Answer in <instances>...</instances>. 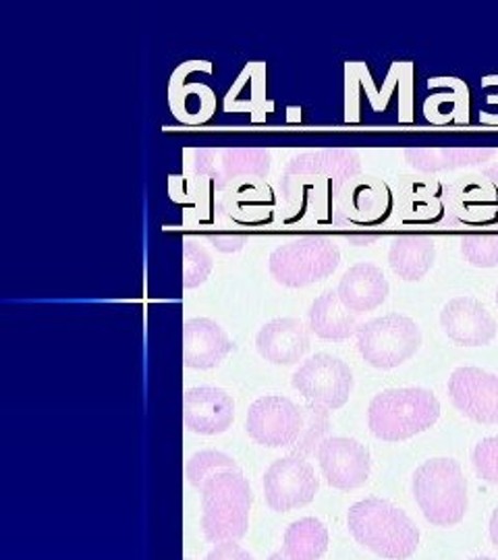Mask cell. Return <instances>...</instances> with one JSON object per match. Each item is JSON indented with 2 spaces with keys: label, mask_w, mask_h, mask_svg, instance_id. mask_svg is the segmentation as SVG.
Here are the masks:
<instances>
[{
  "label": "cell",
  "mask_w": 498,
  "mask_h": 560,
  "mask_svg": "<svg viewBox=\"0 0 498 560\" xmlns=\"http://www.w3.org/2000/svg\"><path fill=\"white\" fill-rule=\"evenodd\" d=\"M495 154L497 148H407L405 161L419 173H440L488 164Z\"/></svg>",
  "instance_id": "cell-19"
},
{
  "label": "cell",
  "mask_w": 498,
  "mask_h": 560,
  "mask_svg": "<svg viewBox=\"0 0 498 560\" xmlns=\"http://www.w3.org/2000/svg\"><path fill=\"white\" fill-rule=\"evenodd\" d=\"M449 397L476 423H498V376L479 368H458L449 378Z\"/></svg>",
  "instance_id": "cell-11"
},
{
  "label": "cell",
  "mask_w": 498,
  "mask_h": 560,
  "mask_svg": "<svg viewBox=\"0 0 498 560\" xmlns=\"http://www.w3.org/2000/svg\"><path fill=\"white\" fill-rule=\"evenodd\" d=\"M303 407L280 395H266L252 402L247 411V434L268 448L296 446L303 432Z\"/></svg>",
  "instance_id": "cell-8"
},
{
  "label": "cell",
  "mask_w": 498,
  "mask_h": 560,
  "mask_svg": "<svg viewBox=\"0 0 498 560\" xmlns=\"http://www.w3.org/2000/svg\"><path fill=\"white\" fill-rule=\"evenodd\" d=\"M268 560H289L287 559V557H285V555H282V552H275V555H273V557H270V559Z\"/></svg>",
  "instance_id": "cell-32"
},
{
  "label": "cell",
  "mask_w": 498,
  "mask_h": 560,
  "mask_svg": "<svg viewBox=\"0 0 498 560\" xmlns=\"http://www.w3.org/2000/svg\"><path fill=\"white\" fill-rule=\"evenodd\" d=\"M215 268L212 256L206 247L196 241L187 240L183 243V287L196 289L204 284Z\"/></svg>",
  "instance_id": "cell-25"
},
{
  "label": "cell",
  "mask_w": 498,
  "mask_h": 560,
  "mask_svg": "<svg viewBox=\"0 0 498 560\" xmlns=\"http://www.w3.org/2000/svg\"><path fill=\"white\" fill-rule=\"evenodd\" d=\"M419 347L421 330L418 324L407 316L389 314L359 326V353L372 368H398L405 361L412 360L418 353Z\"/></svg>",
  "instance_id": "cell-6"
},
{
  "label": "cell",
  "mask_w": 498,
  "mask_h": 560,
  "mask_svg": "<svg viewBox=\"0 0 498 560\" xmlns=\"http://www.w3.org/2000/svg\"><path fill=\"white\" fill-rule=\"evenodd\" d=\"M259 355L275 365H293L310 349V332L303 322L277 318L259 328L256 337Z\"/></svg>",
  "instance_id": "cell-16"
},
{
  "label": "cell",
  "mask_w": 498,
  "mask_h": 560,
  "mask_svg": "<svg viewBox=\"0 0 498 560\" xmlns=\"http://www.w3.org/2000/svg\"><path fill=\"white\" fill-rule=\"evenodd\" d=\"M224 469H240V465L233 457H229L220 451H199L192 459L187 460V467H185L187 480L198 490H201V486L212 476H217Z\"/></svg>",
  "instance_id": "cell-23"
},
{
  "label": "cell",
  "mask_w": 498,
  "mask_h": 560,
  "mask_svg": "<svg viewBox=\"0 0 498 560\" xmlns=\"http://www.w3.org/2000/svg\"><path fill=\"white\" fill-rule=\"evenodd\" d=\"M303 413H305V423H303V432L299 436L298 444L293 446V455H310L316 451V446H320L322 442L326 441L324 434L328 432V409L319 407L314 402H308L303 405Z\"/></svg>",
  "instance_id": "cell-24"
},
{
  "label": "cell",
  "mask_w": 498,
  "mask_h": 560,
  "mask_svg": "<svg viewBox=\"0 0 498 560\" xmlns=\"http://www.w3.org/2000/svg\"><path fill=\"white\" fill-rule=\"evenodd\" d=\"M461 254L476 268L498 266V235H467L461 240Z\"/></svg>",
  "instance_id": "cell-26"
},
{
  "label": "cell",
  "mask_w": 498,
  "mask_h": 560,
  "mask_svg": "<svg viewBox=\"0 0 498 560\" xmlns=\"http://www.w3.org/2000/svg\"><path fill=\"white\" fill-rule=\"evenodd\" d=\"M361 171V159L356 150L349 148H324L308 150L287 162L285 175H319L335 183L351 179Z\"/></svg>",
  "instance_id": "cell-18"
},
{
  "label": "cell",
  "mask_w": 498,
  "mask_h": 560,
  "mask_svg": "<svg viewBox=\"0 0 498 560\" xmlns=\"http://www.w3.org/2000/svg\"><path fill=\"white\" fill-rule=\"evenodd\" d=\"M472 560H497V559H490V557H479V559H472Z\"/></svg>",
  "instance_id": "cell-33"
},
{
  "label": "cell",
  "mask_w": 498,
  "mask_h": 560,
  "mask_svg": "<svg viewBox=\"0 0 498 560\" xmlns=\"http://www.w3.org/2000/svg\"><path fill=\"white\" fill-rule=\"evenodd\" d=\"M351 536L384 560H407L419 548V529L393 502L359 501L347 513Z\"/></svg>",
  "instance_id": "cell-1"
},
{
  "label": "cell",
  "mask_w": 498,
  "mask_h": 560,
  "mask_svg": "<svg viewBox=\"0 0 498 560\" xmlns=\"http://www.w3.org/2000/svg\"><path fill=\"white\" fill-rule=\"evenodd\" d=\"M254 494L240 469H224L201 486V529L212 544L238 541L247 534Z\"/></svg>",
  "instance_id": "cell-3"
},
{
  "label": "cell",
  "mask_w": 498,
  "mask_h": 560,
  "mask_svg": "<svg viewBox=\"0 0 498 560\" xmlns=\"http://www.w3.org/2000/svg\"><path fill=\"white\" fill-rule=\"evenodd\" d=\"M312 332L324 340H345L358 335V314H354L337 291H324L308 312Z\"/></svg>",
  "instance_id": "cell-20"
},
{
  "label": "cell",
  "mask_w": 498,
  "mask_h": 560,
  "mask_svg": "<svg viewBox=\"0 0 498 560\" xmlns=\"http://www.w3.org/2000/svg\"><path fill=\"white\" fill-rule=\"evenodd\" d=\"M444 335L461 347H486L497 337V320L484 303L474 298H455L440 312Z\"/></svg>",
  "instance_id": "cell-13"
},
{
  "label": "cell",
  "mask_w": 498,
  "mask_h": 560,
  "mask_svg": "<svg viewBox=\"0 0 498 560\" xmlns=\"http://www.w3.org/2000/svg\"><path fill=\"white\" fill-rule=\"evenodd\" d=\"M320 481L314 467L301 455L277 459L264 476V497L273 511L287 513L314 501Z\"/></svg>",
  "instance_id": "cell-9"
},
{
  "label": "cell",
  "mask_w": 498,
  "mask_h": 560,
  "mask_svg": "<svg viewBox=\"0 0 498 560\" xmlns=\"http://www.w3.org/2000/svg\"><path fill=\"white\" fill-rule=\"evenodd\" d=\"M337 293L354 314H366L386 301L389 280L379 266L359 261L343 275Z\"/></svg>",
  "instance_id": "cell-17"
},
{
  "label": "cell",
  "mask_w": 498,
  "mask_h": 560,
  "mask_svg": "<svg viewBox=\"0 0 498 560\" xmlns=\"http://www.w3.org/2000/svg\"><path fill=\"white\" fill-rule=\"evenodd\" d=\"M437 247L435 241L424 235H405L393 241L389 252V264L398 279L407 282L421 280L435 266Z\"/></svg>",
  "instance_id": "cell-21"
},
{
  "label": "cell",
  "mask_w": 498,
  "mask_h": 560,
  "mask_svg": "<svg viewBox=\"0 0 498 560\" xmlns=\"http://www.w3.org/2000/svg\"><path fill=\"white\" fill-rule=\"evenodd\" d=\"M319 460L322 476L337 490H356L372 471L370 451L356 439H326L319 446Z\"/></svg>",
  "instance_id": "cell-12"
},
{
  "label": "cell",
  "mask_w": 498,
  "mask_h": 560,
  "mask_svg": "<svg viewBox=\"0 0 498 560\" xmlns=\"http://www.w3.org/2000/svg\"><path fill=\"white\" fill-rule=\"evenodd\" d=\"M204 560H254V557L235 541H222L217 544Z\"/></svg>",
  "instance_id": "cell-28"
},
{
  "label": "cell",
  "mask_w": 498,
  "mask_h": 560,
  "mask_svg": "<svg viewBox=\"0 0 498 560\" xmlns=\"http://www.w3.org/2000/svg\"><path fill=\"white\" fill-rule=\"evenodd\" d=\"M210 243L222 254H235L245 245V237L241 235H210Z\"/></svg>",
  "instance_id": "cell-29"
},
{
  "label": "cell",
  "mask_w": 498,
  "mask_h": 560,
  "mask_svg": "<svg viewBox=\"0 0 498 560\" xmlns=\"http://www.w3.org/2000/svg\"><path fill=\"white\" fill-rule=\"evenodd\" d=\"M328 550V532L314 517L293 521L282 540V555L289 560H320Z\"/></svg>",
  "instance_id": "cell-22"
},
{
  "label": "cell",
  "mask_w": 498,
  "mask_h": 560,
  "mask_svg": "<svg viewBox=\"0 0 498 560\" xmlns=\"http://www.w3.org/2000/svg\"><path fill=\"white\" fill-rule=\"evenodd\" d=\"M340 264L337 243L328 237L287 241L270 254L268 268L282 287L299 289L331 277Z\"/></svg>",
  "instance_id": "cell-5"
},
{
  "label": "cell",
  "mask_w": 498,
  "mask_h": 560,
  "mask_svg": "<svg viewBox=\"0 0 498 560\" xmlns=\"http://www.w3.org/2000/svg\"><path fill=\"white\" fill-rule=\"evenodd\" d=\"M233 349L224 328L210 318L183 324V363L192 370L217 368Z\"/></svg>",
  "instance_id": "cell-15"
},
{
  "label": "cell",
  "mask_w": 498,
  "mask_h": 560,
  "mask_svg": "<svg viewBox=\"0 0 498 560\" xmlns=\"http://www.w3.org/2000/svg\"><path fill=\"white\" fill-rule=\"evenodd\" d=\"M270 162L266 148H201L194 152V173L222 189L240 177H266Z\"/></svg>",
  "instance_id": "cell-10"
},
{
  "label": "cell",
  "mask_w": 498,
  "mask_h": 560,
  "mask_svg": "<svg viewBox=\"0 0 498 560\" xmlns=\"http://www.w3.org/2000/svg\"><path fill=\"white\" fill-rule=\"evenodd\" d=\"M439 418V399L419 386L382 390L368 409L370 432L384 442L409 441L430 430Z\"/></svg>",
  "instance_id": "cell-2"
},
{
  "label": "cell",
  "mask_w": 498,
  "mask_h": 560,
  "mask_svg": "<svg viewBox=\"0 0 498 560\" xmlns=\"http://www.w3.org/2000/svg\"><path fill=\"white\" fill-rule=\"evenodd\" d=\"M414 497L428 523L437 527H453L465 517L467 480L458 460L439 457L421 463L414 474Z\"/></svg>",
  "instance_id": "cell-4"
},
{
  "label": "cell",
  "mask_w": 498,
  "mask_h": 560,
  "mask_svg": "<svg viewBox=\"0 0 498 560\" xmlns=\"http://www.w3.org/2000/svg\"><path fill=\"white\" fill-rule=\"evenodd\" d=\"M490 540L498 548V506L495 509L493 517H490Z\"/></svg>",
  "instance_id": "cell-31"
},
{
  "label": "cell",
  "mask_w": 498,
  "mask_h": 560,
  "mask_svg": "<svg viewBox=\"0 0 498 560\" xmlns=\"http://www.w3.org/2000/svg\"><path fill=\"white\" fill-rule=\"evenodd\" d=\"M497 303H498V289H497Z\"/></svg>",
  "instance_id": "cell-34"
},
{
  "label": "cell",
  "mask_w": 498,
  "mask_h": 560,
  "mask_svg": "<svg viewBox=\"0 0 498 560\" xmlns=\"http://www.w3.org/2000/svg\"><path fill=\"white\" fill-rule=\"evenodd\" d=\"M482 173H484L488 179L498 180V150L497 154H495V159L482 168Z\"/></svg>",
  "instance_id": "cell-30"
},
{
  "label": "cell",
  "mask_w": 498,
  "mask_h": 560,
  "mask_svg": "<svg viewBox=\"0 0 498 560\" xmlns=\"http://www.w3.org/2000/svg\"><path fill=\"white\" fill-rule=\"evenodd\" d=\"M291 382L301 397L328 411H335L351 397L354 372L339 358L319 353L299 368Z\"/></svg>",
  "instance_id": "cell-7"
},
{
  "label": "cell",
  "mask_w": 498,
  "mask_h": 560,
  "mask_svg": "<svg viewBox=\"0 0 498 560\" xmlns=\"http://www.w3.org/2000/svg\"><path fill=\"white\" fill-rule=\"evenodd\" d=\"M472 463L482 480L498 486V436L479 441L472 453Z\"/></svg>",
  "instance_id": "cell-27"
},
{
  "label": "cell",
  "mask_w": 498,
  "mask_h": 560,
  "mask_svg": "<svg viewBox=\"0 0 498 560\" xmlns=\"http://www.w3.org/2000/svg\"><path fill=\"white\" fill-rule=\"evenodd\" d=\"M235 420V400L217 386H196L183 395V423L189 432L217 436Z\"/></svg>",
  "instance_id": "cell-14"
}]
</instances>
